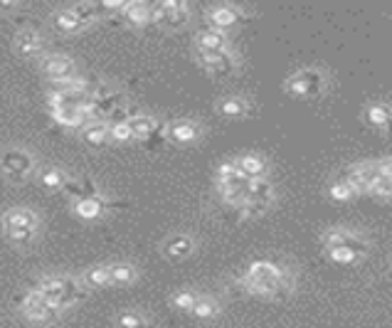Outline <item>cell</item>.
<instances>
[{"instance_id": "ab89813d", "label": "cell", "mask_w": 392, "mask_h": 328, "mask_svg": "<svg viewBox=\"0 0 392 328\" xmlns=\"http://www.w3.org/2000/svg\"><path fill=\"white\" fill-rule=\"evenodd\" d=\"M383 133H385V136H390V138H392V121L383 128Z\"/></svg>"}, {"instance_id": "60d3db41", "label": "cell", "mask_w": 392, "mask_h": 328, "mask_svg": "<svg viewBox=\"0 0 392 328\" xmlns=\"http://www.w3.org/2000/svg\"><path fill=\"white\" fill-rule=\"evenodd\" d=\"M388 198H392V183H390V188H388Z\"/></svg>"}, {"instance_id": "9c48e42d", "label": "cell", "mask_w": 392, "mask_h": 328, "mask_svg": "<svg viewBox=\"0 0 392 328\" xmlns=\"http://www.w3.org/2000/svg\"><path fill=\"white\" fill-rule=\"evenodd\" d=\"M200 54V64L208 69L210 74H230L234 72L237 62H234V54L230 49H222V52H198Z\"/></svg>"}, {"instance_id": "6da1fadb", "label": "cell", "mask_w": 392, "mask_h": 328, "mask_svg": "<svg viewBox=\"0 0 392 328\" xmlns=\"http://www.w3.org/2000/svg\"><path fill=\"white\" fill-rule=\"evenodd\" d=\"M35 291H37L44 301H49L57 311L69 309L72 304L82 301L84 294H87L82 281L72 279V277H44Z\"/></svg>"}, {"instance_id": "7c38bea8", "label": "cell", "mask_w": 392, "mask_h": 328, "mask_svg": "<svg viewBox=\"0 0 392 328\" xmlns=\"http://www.w3.org/2000/svg\"><path fill=\"white\" fill-rule=\"evenodd\" d=\"M52 116L59 126H67V128H84L89 119H92L87 107H59L52 111Z\"/></svg>"}, {"instance_id": "d6a6232c", "label": "cell", "mask_w": 392, "mask_h": 328, "mask_svg": "<svg viewBox=\"0 0 392 328\" xmlns=\"http://www.w3.org/2000/svg\"><path fill=\"white\" fill-rule=\"evenodd\" d=\"M109 136L114 138V141L124 143V141H133V136H131V128L129 123H109Z\"/></svg>"}, {"instance_id": "5bb4252c", "label": "cell", "mask_w": 392, "mask_h": 328, "mask_svg": "<svg viewBox=\"0 0 392 328\" xmlns=\"http://www.w3.org/2000/svg\"><path fill=\"white\" fill-rule=\"evenodd\" d=\"M44 47V40L40 32H35V30H23V32H18V37H15V49H18L23 57H37L40 52H42Z\"/></svg>"}, {"instance_id": "e575fe53", "label": "cell", "mask_w": 392, "mask_h": 328, "mask_svg": "<svg viewBox=\"0 0 392 328\" xmlns=\"http://www.w3.org/2000/svg\"><path fill=\"white\" fill-rule=\"evenodd\" d=\"M331 260L338 262V265H353L355 260H360V257H355L350 250H345V247H338V250H328Z\"/></svg>"}, {"instance_id": "d4e9b609", "label": "cell", "mask_w": 392, "mask_h": 328, "mask_svg": "<svg viewBox=\"0 0 392 328\" xmlns=\"http://www.w3.org/2000/svg\"><path fill=\"white\" fill-rule=\"evenodd\" d=\"M365 119H368V123H373V126H378L383 131L392 121V109L388 104H370L368 111H365Z\"/></svg>"}, {"instance_id": "1f68e13d", "label": "cell", "mask_w": 392, "mask_h": 328, "mask_svg": "<svg viewBox=\"0 0 392 328\" xmlns=\"http://www.w3.org/2000/svg\"><path fill=\"white\" fill-rule=\"evenodd\" d=\"M355 195H358V193H355L345 181H338L331 186V198H335V200H353Z\"/></svg>"}, {"instance_id": "836d02e7", "label": "cell", "mask_w": 392, "mask_h": 328, "mask_svg": "<svg viewBox=\"0 0 392 328\" xmlns=\"http://www.w3.org/2000/svg\"><path fill=\"white\" fill-rule=\"evenodd\" d=\"M195 301H198V294H193V291H178V294L173 296V304L183 311H193Z\"/></svg>"}, {"instance_id": "83f0119b", "label": "cell", "mask_w": 392, "mask_h": 328, "mask_svg": "<svg viewBox=\"0 0 392 328\" xmlns=\"http://www.w3.org/2000/svg\"><path fill=\"white\" fill-rule=\"evenodd\" d=\"M353 240V232L348 230H331L323 235V247L326 250H338V247H348V242Z\"/></svg>"}, {"instance_id": "52a82bcc", "label": "cell", "mask_w": 392, "mask_h": 328, "mask_svg": "<svg viewBox=\"0 0 392 328\" xmlns=\"http://www.w3.org/2000/svg\"><path fill=\"white\" fill-rule=\"evenodd\" d=\"M23 314L28 316L30 321H35V324H49V321L57 319L59 311L54 309L49 301H44L37 291H30L23 299Z\"/></svg>"}, {"instance_id": "f35d334b", "label": "cell", "mask_w": 392, "mask_h": 328, "mask_svg": "<svg viewBox=\"0 0 392 328\" xmlns=\"http://www.w3.org/2000/svg\"><path fill=\"white\" fill-rule=\"evenodd\" d=\"M20 5L18 3H0V10H3V13H13V10H18Z\"/></svg>"}, {"instance_id": "d590c367", "label": "cell", "mask_w": 392, "mask_h": 328, "mask_svg": "<svg viewBox=\"0 0 392 328\" xmlns=\"http://www.w3.org/2000/svg\"><path fill=\"white\" fill-rule=\"evenodd\" d=\"M266 202H244L242 207H239V212H242V217H259V215H264L266 212Z\"/></svg>"}, {"instance_id": "ac0fdd59", "label": "cell", "mask_w": 392, "mask_h": 328, "mask_svg": "<svg viewBox=\"0 0 392 328\" xmlns=\"http://www.w3.org/2000/svg\"><path fill=\"white\" fill-rule=\"evenodd\" d=\"M163 250H165V255H170V257H190L195 250V242L190 235H173L163 245Z\"/></svg>"}, {"instance_id": "44dd1931", "label": "cell", "mask_w": 392, "mask_h": 328, "mask_svg": "<svg viewBox=\"0 0 392 328\" xmlns=\"http://www.w3.org/2000/svg\"><path fill=\"white\" fill-rule=\"evenodd\" d=\"M124 18L129 20V25H148L150 23V5L141 3V0H133V3H126V10H124Z\"/></svg>"}, {"instance_id": "8992f818", "label": "cell", "mask_w": 392, "mask_h": 328, "mask_svg": "<svg viewBox=\"0 0 392 328\" xmlns=\"http://www.w3.org/2000/svg\"><path fill=\"white\" fill-rule=\"evenodd\" d=\"M0 168L13 181H23V178H28L35 171V158L32 153L23 151V148H8L0 156Z\"/></svg>"}, {"instance_id": "277c9868", "label": "cell", "mask_w": 392, "mask_h": 328, "mask_svg": "<svg viewBox=\"0 0 392 328\" xmlns=\"http://www.w3.org/2000/svg\"><path fill=\"white\" fill-rule=\"evenodd\" d=\"M326 87V79L319 69H301L286 79V92L294 97H319Z\"/></svg>"}, {"instance_id": "4dcf8cb0", "label": "cell", "mask_w": 392, "mask_h": 328, "mask_svg": "<svg viewBox=\"0 0 392 328\" xmlns=\"http://www.w3.org/2000/svg\"><path fill=\"white\" fill-rule=\"evenodd\" d=\"M72 13L77 15L84 25H89L99 18V5L97 3H77V5H72Z\"/></svg>"}, {"instance_id": "3957f363", "label": "cell", "mask_w": 392, "mask_h": 328, "mask_svg": "<svg viewBox=\"0 0 392 328\" xmlns=\"http://www.w3.org/2000/svg\"><path fill=\"white\" fill-rule=\"evenodd\" d=\"M37 227H40V217L32 210H25V207H15V210H8L3 215L5 235L13 242H18V245L32 242V237L37 235Z\"/></svg>"}, {"instance_id": "e0dca14e", "label": "cell", "mask_w": 392, "mask_h": 328, "mask_svg": "<svg viewBox=\"0 0 392 328\" xmlns=\"http://www.w3.org/2000/svg\"><path fill=\"white\" fill-rule=\"evenodd\" d=\"M198 126L193 121H173L168 126V138L173 143H190L198 138Z\"/></svg>"}, {"instance_id": "8fae6325", "label": "cell", "mask_w": 392, "mask_h": 328, "mask_svg": "<svg viewBox=\"0 0 392 328\" xmlns=\"http://www.w3.org/2000/svg\"><path fill=\"white\" fill-rule=\"evenodd\" d=\"M242 18H244V13L239 8H234V5H218V8H213L208 13L210 28L220 30V32H225L227 28H232V25L239 23Z\"/></svg>"}, {"instance_id": "4fadbf2b", "label": "cell", "mask_w": 392, "mask_h": 328, "mask_svg": "<svg viewBox=\"0 0 392 328\" xmlns=\"http://www.w3.org/2000/svg\"><path fill=\"white\" fill-rule=\"evenodd\" d=\"M195 44H198V52H222V49H227V35L213 28L200 30L195 35Z\"/></svg>"}, {"instance_id": "7a4b0ae2", "label": "cell", "mask_w": 392, "mask_h": 328, "mask_svg": "<svg viewBox=\"0 0 392 328\" xmlns=\"http://www.w3.org/2000/svg\"><path fill=\"white\" fill-rule=\"evenodd\" d=\"M279 279H281V269L271 262H254L247 269V274L242 277V284L247 291L252 294H279Z\"/></svg>"}, {"instance_id": "9a60e30c", "label": "cell", "mask_w": 392, "mask_h": 328, "mask_svg": "<svg viewBox=\"0 0 392 328\" xmlns=\"http://www.w3.org/2000/svg\"><path fill=\"white\" fill-rule=\"evenodd\" d=\"M234 166H237V171L242 173L247 181H254V178H264L266 173V161L257 153H247V156L237 158L234 161Z\"/></svg>"}, {"instance_id": "30bf717a", "label": "cell", "mask_w": 392, "mask_h": 328, "mask_svg": "<svg viewBox=\"0 0 392 328\" xmlns=\"http://www.w3.org/2000/svg\"><path fill=\"white\" fill-rule=\"evenodd\" d=\"M42 72L52 82H64V79L74 77V62L69 57H64V54H49L42 62Z\"/></svg>"}, {"instance_id": "f1b7e54d", "label": "cell", "mask_w": 392, "mask_h": 328, "mask_svg": "<svg viewBox=\"0 0 392 328\" xmlns=\"http://www.w3.org/2000/svg\"><path fill=\"white\" fill-rule=\"evenodd\" d=\"M218 309H220V304L213 299V296H198V301H195V306H193L190 314L200 316V319H208V316L218 314Z\"/></svg>"}, {"instance_id": "4316f807", "label": "cell", "mask_w": 392, "mask_h": 328, "mask_svg": "<svg viewBox=\"0 0 392 328\" xmlns=\"http://www.w3.org/2000/svg\"><path fill=\"white\" fill-rule=\"evenodd\" d=\"M40 181H42V186L49 188V190H64V186H67L69 178L64 176L59 168H44L42 176H40Z\"/></svg>"}, {"instance_id": "603a6c76", "label": "cell", "mask_w": 392, "mask_h": 328, "mask_svg": "<svg viewBox=\"0 0 392 328\" xmlns=\"http://www.w3.org/2000/svg\"><path fill=\"white\" fill-rule=\"evenodd\" d=\"M82 138L84 143H89V146H104V143L109 141V123L104 121H94V123H87L82 131Z\"/></svg>"}, {"instance_id": "ba28073f", "label": "cell", "mask_w": 392, "mask_h": 328, "mask_svg": "<svg viewBox=\"0 0 392 328\" xmlns=\"http://www.w3.org/2000/svg\"><path fill=\"white\" fill-rule=\"evenodd\" d=\"M380 166L378 163H360L348 173V178H343L355 193H370L375 188V183L380 181Z\"/></svg>"}, {"instance_id": "f546056e", "label": "cell", "mask_w": 392, "mask_h": 328, "mask_svg": "<svg viewBox=\"0 0 392 328\" xmlns=\"http://www.w3.org/2000/svg\"><path fill=\"white\" fill-rule=\"evenodd\" d=\"M109 274H112V284H131L136 279V269L131 265L109 267Z\"/></svg>"}, {"instance_id": "d6986e66", "label": "cell", "mask_w": 392, "mask_h": 328, "mask_svg": "<svg viewBox=\"0 0 392 328\" xmlns=\"http://www.w3.org/2000/svg\"><path fill=\"white\" fill-rule=\"evenodd\" d=\"M271 195H274V190H271V183L266 181V178H254V181H249V186H247V200L249 202H266V205H269Z\"/></svg>"}, {"instance_id": "8d00e7d4", "label": "cell", "mask_w": 392, "mask_h": 328, "mask_svg": "<svg viewBox=\"0 0 392 328\" xmlns=\"http://www.w3.org/2000/svg\"><path fill=\"white\" fill-rule=\"evenodd\" d=\"M119 324L124 328H143L145 321L141 319L138 314H121V319H119Z\"/></svg>"}, {"instance_id": "2e32d148", "label": "cell", "mask_w": 392, "mask_h": 328, "mask_svg": "<svg viewBox=\"0 0 392 328\" xmlns=\"http://www.w3.org/2000/svg\"><path fill=\"white\" fill-rule=\"evenodd\" d=\"M129 128H131V136L133 138H150L155 131H158V121H155L153 116H148V114H136L133 119H129Z\"/></svg>"}, {"instance_id": "484cf974", "label": "cell", "mask_w": 392, "mask_h": 328, "mask_svg": "<svg viewBox=\"0 0 392 328\" xmlns=\"http://www.w3.org/2000/svg\"><path fill=\"white\" fill-rule=\"evenodd\" d=\"M218 111L225 114V116H230V119H239V116H244V114H249V104L244 102V99L230 97V99H225V102L220 104Z\"/></svg>"}, {"instance_id": "ffe728a7", "label": "cell", "mask_w": 392, "mask_h": 328, "mask_svg": "<svg viewBox=\"0 0 392 328\" xmlns=\"http://www.w3.org/2000/svg\"><path fill=\"white\" fill-rule=\"evenodd\" d=\"M104 205L107 202L102 200V198H82V200L74 202V212H77L79 217H84V220H97L99 215L104 212Z\"/></svg>"}, {"instance_id": "7402d4cb", "label": "cell", "mask_w": 392, "mask_h": 328, "mask_svg": "<svg viewBox=\"0 0 392 328\" xmlns=\"http://www.w3.org/2000/svg\"><path fill=\"white\" fill-rule=\"evenodd\" d=\"M52 23H54V28L59 30V32H79L82 28H87V25L82 23V20L77 18V15L72 13V8H67V10H59V13H54V18H52Z\"/></svg>"}, {"instance_id": "cb8c5ba5", "label": "cell", "mask_w": 392, "mask_h": 328, "mask_svg": "<svg viewBox=\"0 0 392 328\" xmlns=\"http://www.w3.org/2000/svg\"><path fill=\"white\" fill-rule=\"evenodd\" d=\"M84 286H92V289H102V286L112 284V274H109V267H92V269L84 272L82 277Z\"/></svg>"}, {"instance_id": "5b68a950", "label": "cell", "mask_w": 392, "mask_h": 328, "mask_svg": "<svg viewBox=\"0 0 392 328\" xmlns=\"http://www.w3.org/2000/svg\"><path fill=\"white\" fill-rule=\"evenodd\" d=\"M190 20V8L180 0H165V3L150 5V23H160L165 28H183Z\"/></svg>"}, {"instance_id": "74e56055", "label": "cell", "mask_w": 392, "mask_h": 328, "mask_svg": "<svg viewBox=\"0 0 392 328\" xmlns=\"http://www.w3.org/2000/svg\"><path fill=\"white\" fill-rule=\"evenodd\" d=\"M378 166H380V176L392 183V158H385V161H380Z\"/></svg>"}]
</instances>
